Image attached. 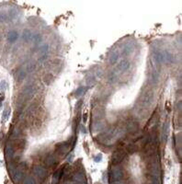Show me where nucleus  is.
Returning a JSON list of instances; mask_svg holds the SVG:
<instances>
[{"label":"nucleus","instance_id":"obj_5","mask_svg":"<svg viewBox=\"0 0 182 184\" xmlns=\"http://www.w3.org/2000/svg\"><path fill=\"white\" fill-rule=\"evenodd\" d=\"M19 39V33L15 30H11V32H8L7 37V40L9 43H14L15 41Z\"/></svg>","mask_w":182,"mask_h":184},{"label":"nucleus","instance_id":"obj_18","mask_svg":"<svg viewBox=\"0 0 182 184\" xmlns=\"http://www.w3.org/2000/svg\"><path fill=\"white\" fill-rule=\"evenodd\" d=\"M25 78H26V73H25V71H20V72L18 74L17 81L18 82H21V81L24 80Z\"/></svg>","mask_w":182,"mask_h":184},{"label":"nucleus","instance_id":"obj_13","mask_svg":"<svg viewBox=\"0 0 182 184\" xmlns=\"http://www.w3.org/2000/svg\"><path fill=\"white\" fill-rule=\"evenodd\" d=\"M46 164L48 165V166H53L55 163L57 162V160L56 158L53 157V156H48L47 158H46Z\"/></svg>","mask_w":182,"mask_h":184},{"label":"nucleus","instance_id":"obj_24","mask_svg":"<svg viewBox=\"0 0 182 184\" xmlns=\"http://www.w3.org/2000/svg\"><path fill=\"white\" fill-rule=\"evenodd\" d=\"M95 80H96V78H95L94 75H90V76H89V79H87V84H88V85H92V84L95 82Z\"/></svg>","mask_w":182,"mask_h":184},{"label":"nucleus","instance_id":"obj_16","mask_svg":"<svg viewBox=\"0 0 182 184\" xmlns=\"http://www.w3.org/2000/svg\"><path fill=\"white\" fill-rule=\"evenodd\" d=\"M132 46L131 45V44H126V45L124 46V48H123V54L128 55V54H130V53H132Z\"/></svg>","mask_w":182,"mask_h":184},{"label":"nucleus","instance_id":"obj_29","mask_svg":"<svg viewBox=\"0 0 182 184\" xmlns=\"http://www.w3.org/2000/svg\"><path fill=\"white\" fill-rule=\"evenodd\" d=\"M0 39H1V36H0Z\"/></svg>","mask_w":182,"mask_h":184},{"label":"nucleus","instance_id":"obj_22","mask_svg":"<svg viewBox=\"0 0 182 184\" xmlns=\"http://www.w3.org/2000/svg\"><path fill=\"white\" fill-rule=\"evenodd\" d=\"M7 88V82H6L5 80H2L1 82H0V90L1 91H5L6 89Z\"/></svg>","mask_w":182,"mask_h":184},{"label":"nucleus","instance_id":"obj_8","mask_svg":"<svg viewBox=\"0 0 182 184\" xmlns=\"http://www.w3.org/2000/svg\"><path fill=\"white\" fill-rule=\"evenodd\" d=\"M163 57H164V63H171L173 61V59H174L173 54L168 51L163 52Z\"/></svg>","mask_w":182,"mask_h":184},{"label":"nucleus","instance_id":"obj_10","mask_svg":"<svg viewBox=\"0 0 182 184\" xmlns=\"http://www.w3.org/2000/svg\"><path fill=\"white\" fill-rule=\"evenodd\" d=\"M118 58H119V52L118 51L112 52L110 56V63L111 64V65H114L118 61Z\"/></svg>","mask_w":182,"mask_h":184},{"label":"nucleus","instance_id":"obj_11","mask_svg":"<svg viewBox=\"0 0 182 184\" xmlns=\"http://www.w3.org/2000/svg\"><path fill=\"white\" fill-rule=\"evenodd\" d=\"M22 38L25 41H29L32 39V34L29 32V29H24L23 30V33H22Z\"/></svg>","mask_w":182,"mask_h":184},{"label":"nucleus","instance_id":"obj_25","mask_svg":"<svg viewBox=\"0 0 182 184\" xmlns=\"http://www.w3.org/2000/svg\"><path fill=\"white\" fill-rule=\"evenodd\" d=\"M4 99H5L4 94H3V93H0V107L2 106V101L4 100Z\"/></svg>","mask_w":182,"mask_h":184},{"label":"nucleus","instance_id":"obj_9","mask_svg":"<svg viewBox=\"0 0 182 184\" xmlns=\"http://www.w3.org/2000/svg\"><path fill=\"white\" fill-rule=\"evenodd\" d=\"M5 152H6V156H7V158H12L13 157H14V154H15L14 148H13L10 145H7Z\"/></svg>","mask_w":182,"mask_h":184},{"label":"nucleus","instance_id":"obj_28","mask_svg":"<svg viewBox=\"0 0 182 184\" xmlns=\"http://www.w3.org/2000/svg\"><path fill=\"white\" fill-rule=\"evenodd\" d=\"M2 138H3V133H0V141H2Z\"/></svg>","mask_w":182,"mask_h":184},{"label":"nucleus","instance_id":"obj_26","mask_svg":"<svg viewBox=\"0 0 182 184\" xmlns=\"http://www.w3.org/2000/svg\"><path fill=\"white\" fill-rule=\"evenodd\" d=\"M101 158H102L101 155H98L96 158H95V161H96V162H99V161L101 160Z\"/></svg>","mask_w":182,"mask_h":184},{"label":"nucleus","instance_id":"obj_2","mask_svg":"<svg viewBox=\"0 0 182 184\" xmlns=\"http://www.w3.org/2000/svg\"><path fill=\"white\" fill-rule=\"evenodd\" d=\"M130 66H131L130 61L127 60V59H123L118 64L116 71H118V72H125V71H127L129 69Z\"/></svg>","mask_w":182,"mask_h":184},{"label":"nucleus","instance_id":"obj_6","mask_svg":"<svg viewBox=\"0 0 182 184\" xmlns=\"http://www.w3.org/2000/svg\"><path fill=\"white\" fill-rule=\"evenodd\" d=\"M34 173H35L36 176H38L39 178H41V179H44L46 176V172H45V170H44V167H41V166L35 167V168H34Z\"/></svg>","mask_w":182,"mask_h":184},{"label":"nucleus","instance_id":"obj_7","mask_svg":"<svg viewBox=\"0 0 182 184\" xmlns=\"http://www.w3.org/2000/svg\"><path fill=\"white\" fill-rule=\"evenodd\" d=\"M154 58L156 61V65H161L162 63H164V57H163V52H159L156 51L154 53Z\"/></svg>","mask_w":182,"mask_h":184},{"label":"nucleus","instance_id":"obj_12","mask_svg":"<svg viewBox=\"0 0 182 184\" xmlns=\"http://www.w3.org/2000/svg\"><path fill=\"white\" fill-rule=\"evenodd\" d=\"M48 49H49L48 44H43L41 48H40V53L41 54V59L46 57L47 53H48Z\"/></svg>","mask_w":182,"mask_h":184},{"label":"nucleus","instance_id":"obj_27","mask_svg":"<svg viewBox=\"0 0 182 184\" xmlns=\"http://www.w3.org/2000/svg\"><path fill=\"white\" fill-rule=\"evenodd\" d=\"M80 129H81V132H82V133H86V129H85L84 125H81V127H80Z\"/></svg>","mask_w":182,"mask_h":184},{"label":"nucleus","instance_id":"obj_17","mask_svg":"<svg viewBox=\"0 0 182 184\" xmlns=\"http://www.w3.org/2000/svg\"><path fill=\"white\" fill-rule=\"evenodd\" d=\"M86 88L85 87H80L77 88V90L75 91V97H80V96H82V95H84V93L86 92Z\"/></svg>","mask_w":182,"mask_h":184},{"label":"nucleus","instance_id":"obj_4","mask_svg":"<svg viewBox=\"0 0 182 184\" xmlns=\"http://www.w3.org/2000/svg\"><path fill=\"white\" fill-rule=\"evenodd\" d=\"M35 92H36L35 87H33V86H28V87H26L23 89V97L25 99H29L35 94Z\"/></svg>","mask_w":182,"mask_h":184},{"label":"nucleus","instance_id":"obj_20","mask_svg":"<svg viewBox=\"0 0 182 184\" xmlns=\"http://www.w3.org/2000/svg\"><path fill=\"white\" fill-rule=\"evenodd\" d=\"M23 184H36L35 180L31 177H27L23 179Z\"/></svg>","mask_w":182,"mask_h":184},{"label":"nucleus","instance_id":"obj_15","mask_svg":"<svg viewBox=\"0 0 182 184\" xmlns=\"http://www.w3.org/2000/svg\"><path fill=\"white\" fill-rule=\"evenodd\" d=\"M32 41H33L34 43L39 44L40 42H41L42 41V37H41V34H35V35H32Z\"/></svg>","mask_w":182,"mask_h":184},{"label":"nucleus","instance_id":"obj_3","mask_svg":"<svg viewBox=\"0 0 182 184\" xmlns=\"http://www.w3.org/2000/svg\"><path fill=\"white\" fill-rule=\"evenodd\" d=\"M153 98H154L153 92H150V91L145 92L144 94V96H142L141 98V101H142L141 104L143 105V106H147V105L150 104L152 102Z\"/></svg>","mask_w":182,"mask_h":184},{"label":"nucleus","instance_id":"obj_14","mask_svg":"<svg viewBox=\"0 0 182 184\" xmlns=\"http://www.w3.org/2000/svg\"><path fill=\"white\" fill-rule=\"evenodd\" d=\"M118 81V75L116 73H111L110 74V75L109 76V82L110 83V84H114V83H116Z\"/></svg>","mask_w":182,"mask_h":184},{"label":"nucleus","instance_id":"obj_1","mask_svg":"<svg viewBox=\"0 0 182 184\" xmlns=\"http://www.w3.org/2000/svg\"><path fill=\"white\" fill-rule=\"evenodd\" d=\"M125 158V153L124 151L122 150H117L112 156V164L114 166L116 165H119L120 162H122V160L124 159Z\"/></svg>","mask_w":182,"mask_h":184},{"label":"nucleus","instance_id":"obj_21","mask_svg":"<svg viewBox=\"0 0 182 184\" xmlns=\"http://www.w3.org/2000/svg\"><path fill=\"white\" fill-rule=\"evenodd\" d=\"M8 115H9V110L6 109L3 112V116H2V122H5L7 121V119L8 118Z\"/></svg>","mask_w":182,"mask_h":184},{"label":"nucleus","instance_id":"obj_19","mask_svg":"<svg viewBox=\"0 0 182 184\" xmlns=\"http://www.w3.org/2000/svg\"><path fill=\"white\" fill-rule=\"evenodd\" d=\"M18 17V12L17 10L15 9V8H12V9H10L9 11V15H8V18H10L11 20H15L16 18Z\"/></svg>","mask_w":182,"mask_h":184},{"label":"nucleus","instance_id":"obj_23","mask_svg":"<svg viewBox=\"0 0 182 184\" xmlns=\"http://www.w3.org/2000/svg\"><path fill=\"white\" fill-rule=\"evenodd\" d=\"M7 20H8V16L6 14H3V13H0V22L5 23Z\"/></svg>","mask_w":182,"mask_h":184}]
</instances>
